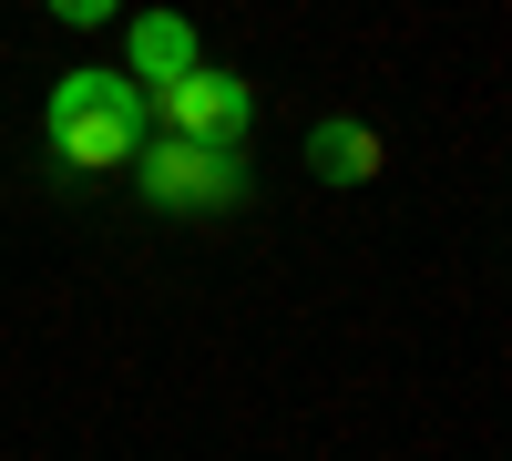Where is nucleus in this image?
Instances as JSON below:
<instances>
[{"mask_svg":"<svg viewBox=\"0 0 512 461\" xmlns=\"http://www.w3.org/2000/svg\"><path fill=\"white\" fill-rule=\"evenodd\" d=\"M41 11H52V21H62V31H103V21H113V11H123V0H41Z\"/></svg>","mask_w":512,"mask_h":461,"instance_id":"obj_6","label":"nucleus"},{"mask_svg":"<svg viewBox=\"0 0 512 461\" xmlns=\"http://www.w3.org/2000/svg\"><path fill=\"white\" fill-rule=\"evenodd\" d=\"M379 164H390V144H379L359 113H328V123H308V175H318V185H369Z\"/></svg>","mask_w":512,"mask_h":461,"instance_id":"obj_5","label":"nucleus"},{"mask_svg":"<svg viewBox=\"0 0 512 461\" xmlns=\"http://www.w3.org/2000/svg\"><path fill=\"white\" fill-rule=\"evenodd\" d=\"M195 62H205V41H195L185 11H134V21H123V72H134L144 93H164V82L195 72Z\"/></svg>","mask_w":512,"mask_h":461,"instance_id":"obj_4","label":"nucleus"},{"mask_svg":"<svg viewBox=\"0 0 512 461\" xmlns=\"http://www.w3.org/2000/svg\"><path fill=\"white\" fill-rule=\"evenodd\" d=\"M134 185H144L154 216H226V205L246 195V164L216 154V144H185V134H144Z\"/></svg>","mask_w":512,"mask_h":461,"instance_id":"obj_2","label":"nucleus"},{"mask_svg":"<svg viewBox=\"0 0 512 461\" xmlns=\"http://www.w3.org/2000/svg\"><path fill=\"white\" fill-rule=\"evenodd\" d=\"M41 123H52V154L72 164V175H113V164L144 154L154 103H144V82L123 62H72L52 82V103H41Z\"/></svg>","mask_w":512,"mask_h":461,"instance_id":"obj_1","label":"nucleus"},{"mask_svg":"<svg viewBox=\"0 0 512 461\" xmlns=\"http://www.w3.org/2000/svg\"><path fill=\"white\" fill-rule=\"evenodd\" d=\"M144 103L164 113V134L216 144V154H236V144H246V123H256L246 72H226V62H195V72H175V82H164V93H144Z\"/></svg>","mask_w":512,"mask_h":461,"instance_id":"obj_3","label":"nucleus"}]
</instances>
